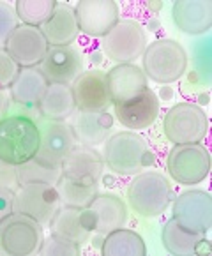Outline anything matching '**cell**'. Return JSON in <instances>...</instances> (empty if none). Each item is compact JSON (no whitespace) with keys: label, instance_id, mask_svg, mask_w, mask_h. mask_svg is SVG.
Masks as SVG:
<instances>
[{"label":"cell","instance_id":"cell-36","mask_svg":"<svg viewBox=\"0 0 212 256\" xmlns=\"http://www.w3.org/2000/svg\"><path fill=\"white\" fill-rule=\"evenodd\" d=\"M172 98H174V88L168 87V85L161 87V90H159V94H158L159 102H161V101H168V99H172Z\"/></svg>","mask_w":212,"mask_h":256},{"label":"cell","instance_id":"cell-3","mask_svg":"<svg viewBox=\"0 0 212 256\" xmlns=\"http://www.w3.org/2000/svg\"><path fill=\"white\" fill-rule=\"evenodd\" d=\"M174 202L170 180L159 172L134 175L128 188V204L140 218H158Z\"/></svg>","mask_w":212,"mask_h":256},{"label":"cell","instance_id":"cell-25","mask_svg":"<svg viewBox=\"0 0 212 256\" xmlns=\"http://www.w3.org/2000/svg\"><path fill=\"white\" fill-rule=\"evenodd\" d=\"M76 112L74 98H72L71 85H60V83H50L39 102V113L42 118L48 120L66 122L71 118Z\"/></svg>","mask_w":212,"mask_h":256},{"label":"cell","instance_id":"cell-37","mask_svg":"<svg viewBox=\"0 0 212 256\" xmlns=\"http://www.w3.org/2000/svg\"><path fill=\"white\" fill-rule=\"evenodd\" d=\"M8 104H9V101H8V98H6L4 90H0V118H2V117L6 115V110H8Z\"/></svg>","mask_w":212,"mask_h":256},{"label":"cell","instance_id":"cell-22","mask_svg":"<svg viewBox=\"0 0 212 256\" xmlns=\"http://www.w3.org/2000/svg\"><path fill=\"white\" fill-rule=\"evenodd\" d=\"M50 46H71L80 34L76 11L66 2H57L52 16L41 26Z\"/></svg>","mask_w":212,"mask_h":256},{"label":"cell","instance_id":"cell-19","mask_svg":"<svg viewBox=\"0 0 212 256\" xmlns=\"http://www.w3.org/2000/svg\"><path fill=\"white\" fill-rule=\"evenodd\" d=\"M71 129L78 145L96 147L104 144L114 131V115L108 112H82L76 110L72 115Z\"/></svg>","mask_w":212,"mask_h":256},{"label":"cell","instance_id":"cell-14","mask_svg":"<svg viewBox=\"0 0 212 256\" xmlns=\"http://www.w3.org/2000/svg\"><path fill=\"white\" fill-rule=\"evenodd\" d=\"M48 83L72 85L84 72V56L74 46H50L44 60L39 66Z\"/></svg>","mask_w":212,"mask_h":256},{"label":"cell","instance_id":"cell-33","mask_svg":"<svg viewBox=\"0 0 212 256\" xmlns=\"http://www.w3.org/2000/svg\"><path fill=\"white\" fill-rule=\"evenodd\" d=\"M20 69L22 68L16 64L14 58L8 53V50L0 48V90L11 88L16 76H18Z\"/></svg>","mask_w":212,"mask_h":256},{"label":"cell","instance_id":"cell-13","mask_svg":"<svg viewBox=\"0 0 212 256\" xmlns=\"http://www.w3.org/2000/svg\"><path fill=\"white\" fill-rule=\"evenodd\" d=\"M39 150L34 158L46 161L50 164H60L62 159L78 145L76 136L72 132L71 126L60 120H48V118H39Z\"/></svg>","mask_w":212,"mask_h":256},{"label":"cell","instance_id":"cell-20","mask_svg":"<svg viewBox=\"0 0 212 256\" xmlns=\"http://www.w3.org/2000/svg\"><path fill=\"white\" fill-rule=\"evenodd\" d=\"M87 208L94 219V232L99 235L112 234L128 222V205L112 192H99Z\"/></svg>","mask_w":212,"mask_h":256},{"label":"cell","instance_id":"cell-10","mask_svg":"<svg viewBox=\"0 0 212 256\" xmlns=\"http://www.w3.org/2000/svg\"><path fill=\"white\" fill-rule=\"evenodd\" d=\"M174 219L194 234L212 228V196L200 189L184 191L174 200Z\"/></svg>","mask_w":212,"mask_h":256},{"label":"cell","instance_id":"cell-17","mask_svg":"<svg viewBox=\"0 0 212 256\" xmlns=\"http://www.w3.org/2000/svg\"><path fill=\"white\" fill-rule=\"evenodd\" d=\"M52 234L60 235L74 244L82 246L94 232V219L88 208H76L60 205L50 222Z\"/></svg>","mask_w":212,"mask_h":256},{"label":"cell","instance_id":"cell-11","mask_svg":"<svg viewBox=\"0 0 212 256\" xmlns=\"http://www.w3.org/2000/svg\"><path fill=\"white\" fill-rule=\"evenodd\" d=\"M72 98L76 110L82 112H108L114 99L108 87V76L101 69L85 71L72 82Z\"/></svg>","mask_w":212,"mask_h":256},{"label":"cell","instance_id":"cell-5","mask_svg":"<svg viewBox=\"0 0 212 256\" xmlns=\"http://www.w3.org/2000/svg\"><path fill=\"white\" fill-rule=\"evenodd\" d=\"M38 221L20 212H12L0 221V254L32 256L39 252L44 234Z\"/></svg>","mask_w":212,"mask_h":256},{"label":"cell","instance_id":"cell-21","mask_svg":"<svg viewBox=\"0 0 212 256\" xmlns=\"http://www.w3.org/2000/svg\"><path fill=\"white\" fill-rule=\"evenodd\" d=\"M172 18L184 34L202 36L212 26V2L208 0H177L172 8Z\"/></svg>","mask_w":212,"mask_h":256},{"label":"cell","instance_id":"cell-27","mask_svg":"<svg viewBox=\"0 0 212 256\" xmlns=\"http://www.w3.org/2000/svg\"><path fill=\"white\" fill-rule=\"evenodd\" d=\"M102 256H145L147 246L142 235L128 228H118L104 235L101 244Z\"/></svg>","mask_w":212,"mask_h":256},{"label":"cell","instance_id":"cell-1","mask_svg":"<svg viewBox=\"0 0 212 256\" xmlns=\"http://www.w3.org/2000/svg\"><path fill=\"white\" fill-rule=\"evenodd\" d=\"M102 159L114 174L122 177H134L154 162L147 142L132 131L114 132L104 142Z\"/></svg>","mask_w":212,"mask_h":256},{"label":"cell","instance_id":"cell-23","mask_svg":"<svg viewBox=\"0 0 212 256\" xmlns=\"http://www.w3.org/2000/svg\"><path fill=\"white\" fill-rule=\"evenodd\" d=\"M106 76L114 102L131 99L148 88V78L144 69L134 64H117L106 72Z\"/></svg>","mask_w":212,"mask_h":256},{"label":"cell","instance_id":"cell-30","mask_svg":"<svg viewBox=\"0 0 212 256\" xmlns=\"http://www.w3.org/2000/svg\"><path fill=\"white\" fill-rule=\"evenodd\" d=\"M57 2L55 0H18L14 11L22 25L42 26L52 16Z\"/></svg>","mask_w":212,"mask_h":256},{"label":"cell","instance_id":"cell-8","mask_svg":"<svg viewBox=\"0 0 212 256\" xmlns=\"http://www.w3.org/2000/svg\"><path fill=\"white\" fill-rule=\"evenodd\" d=\"M170 177L182 186H196L208 177L210 156L202 144L174 145L166 158Z\"/></svg>","mask_w":212,"mask_h":256},{"label":"cell","instance_id":"cell-15","mask_svg":"<svg viewBox=\"0 0 212 256\" xmlns=\"http://www.w3.org/2000/svg\"><path fill=\"white\" fill-rule=\"evenodd\" d=\"M80 32L88 38H102L118 22L117 2L114 0H82L74 8Z\"/></svg>","mask_w":212,"mask_h":256},{"label":"cell","instance_id":"cell-24","mask_svg":"<svg viewBox=\"0 0 212 256\" xmlns=\"http://www.w3.org/2000/svg\"><path fill=\"white\" fill-rule=\"evenodd\" d=\"M48 80L39 68H22L11 85V99L28 108H39L42 96L48 88Z\"/></svg>","mask_w":212,"mask_h":256},{"label":"cell","instance_id":"cell-34","mask_svg":"<svg viewBox=\"0 0 212 256\" xmlns=\"http://www.w3.org/2000/svg\"><path fill=\"white\" fill-rule=\"evenodd\" d=\"M20 177H18V166L11 162L0 161V188L9 189V191H18L20 188Z\"/></svg>","mask_w":212,"mask_h":256},{"label":"cell","instance_id":"cell-26","mask_svg":"<svg viewBox=\"0 0 212 256\" xmlns=\"http://www.w3.org/2000/svg\"><path fill=\"white\" fill-rule=\"evenodd\" d=\"M161 242H163L164 249L172 254L177 256H188L200 252V248L207 244L205 235L194 234V232L188 230L180 222H177L174 218L166 221L163 232H161Z\"/></svg>","mask_w":212,"mask_h":256},{"label":"cell","instance_id":"cell-16","mask_svg":"<svg viewBox=\"0 0 212 256\" xmlns=\"http://www.w3.org/2000/svg\"><path fill=\"white\" fill-rule=\"evenodd\" d=\"M115 117L128 129H147L159 117V99L152 88H145L138 96L114 102Z\"/></svg>","mask_w":212,"mask_h":256},{"label":"cell","instance_id":"cell-18","mask_svg":"<svg viewBox=\"0 0 212 256\" xmlns=\"http://www.w3.org/2000/svg\"><path fill=\"white\" fill-rule=\"evenodd\" d=\"M62 175L72 180L99 184L104 172V159L94 147L76 145L60 162Z\"/></svg>","mask_w":212,"mask_h":256},{"label":"cell","instance_id":"cell-9","mask_svg":"<svg viewBox=\"0 0 212 256\" xmlns=\"http://www.w3.org/2000/svg\"><path fill=\"white\" fill-rule=\"evenodd\" d=\"M60 207V198L55 186L22 184L14 192V210L38 221L42 228L50 226L53 216Z\"/></svg>","mask_w":212,"mask_h":256},{"label":"cell","instance_id":"cell-32","mask_svg":"<svg viewBox=\"0 0 212 256\" xmlns=\"http://www.w3.org/2000/svg\"><path fill=\"white\" fill-rule=\"evenodd\" d=\"M16 11L8 2H0V48H6V42L11 38L14 28L20 25Z\"/></svg>","mask_w":212,"mask_h":256},{"label":"cell","instance_id":"cell-35","mask_svg":"<svg viewBox=\"0 0 212 256\" xmlns=\"http://www.w3.org/2000/svg\"><path fill=\"white\" fill-rule=\"evenodd\" d=\"M14 210V191L0 188V221Z\"/></svg>","mask_w":212,"mask_h":256},{"label":"cell","instance_id":"cell-31","mask_svg":"<svg viewBox=\"0 0 212 256\" xmlns=\"http://www.w3.org/2000/svg\"><path fill=\"white\" fill-rule=\"evenodd\" d=\"M39 252L42 256H78L80 246L68 240V238L60 237V235L52 234L50 237H46L42 240Z\"/></svg>","mask_w":212,"mask_h":256},{"label":"cell","instance_id":"cell-12","mask_svg":"<svg viewBox=\"0 0 212 256\" xmlns=\"http://www.w3.org/2000/svg\"><path fill=\"white\" fill-rule=\"evenodd\" d=\"M6 50L20 68H39L48 53L50 44L41 26L18 25L6 42Z\"/></svg>","mask_w":212,"mask_h":256},{"label":"cell","instance_id":"cell-6","mask_svg":"<svg viewBox=\"0 0 212 256\" xmlns=\"http://www.w3.org/2000/svg\"><path fill=\"white\" fill-rule=\"evenodd\" d=\"M207 115L193 102H178L172 106L163 118L164 136L174 145L202 144L207 136Z\"/></svg>","mask_w":212,"mask_h":256},{"label":"cell","instance_id":"cell-4","mask_svg":"<svg viewBox=\"0 0 212 256\" xmlns=\"http://www.w3.org/2000/svg\"><path fill=\"white\" fill-rule=\"evenodd\" d=\"M188 62L190 58L184 46L174 39H156L147 44L142 55L145 76L163 85L180 80L188 71Z\"/></svg>","mask_w":212,"mask_h":256},{"label":"cell","instance_id":"cell-2","mask_svg":"<svg viewBox=\"0 0 212 256\" xmlns=\"http://www.w3.org/2000/svg\"><path fill=\"white\" fill-rule=\"evenodd\" d=\"M38 120L23 115H4L0 118V161L22 164L39 150Z\"/></svg>","mask_w":212,"mask_h":256},{"label":"cell","instance_id":"cell-7","mask_svg":"<svg viewBox=\"0 0 212 256\" xmlns=\"http://www.w3.org/2000/svg\"><path fill=\"white\" fill-rule=\"evenodd\" d=\"M102 52L115 64H132L147 48L144 26L132 20H118L108 34L102 36Z\"/></svg>","mask_w":212,"mask_h":256},{"label":"cell","instance_id":"cell-28","mask_svg":"<svg viewBox=\"0 0 212 256\" xmlns=\"http://www.w3.org/2000/svg\"><path fill=\"white\" fill-rule=\"evenodd\" d=\"M55 188H57L58 198H60V205H66V207L87 208L92 204V200L99 194V184L72 180L64 175Z\"/></svg>","mask_w":212,"mask_h":256},{"label":"cell","instance_id":"cell-29","mask_svg":"<svg viewBox=\"0 0 212 256\" xmlns=\"http://www.w3.org/2000/svg\"><path fill=\"white\" fill-rule=\"evenodd\" d=\"M20 184H48L57 186L62 177L60 164H50L38 158H32L28 161L18 164Z\"/></svg>","mask_w":212,"mask_h":256}]
</instances>
